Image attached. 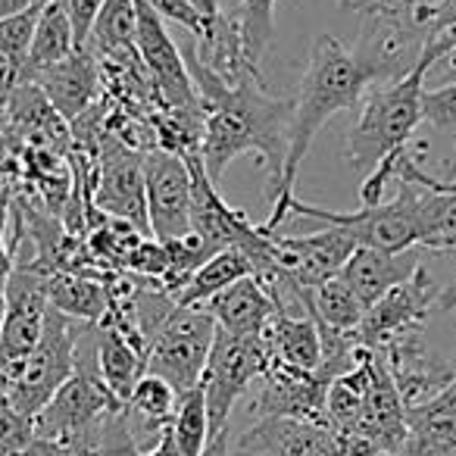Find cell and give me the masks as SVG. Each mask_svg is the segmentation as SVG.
<instances>
[{
    "label": "cell",
    "mask_w": 456,
    "mask_h": 456,
    "mask_svg": "<svg viewBox=\"0 0 456 456\" xmlns=\"http://www.w3.org/2000/svg\"><path fill=\"white\" fill-rule=\"evenodd\" d=\"M447 47L435 38L425 51L422 63L406 78L391 85H375L366 91L360 103V116L350 126L344 157L362 175L360 184V207L381 203L387 182L397 172V163L410 151V141L416 128L422 126V101H425V78L444 60Z\"/></svg>",
    "instance_id": "cell-1"
},
{
    "label": "cell",
    "mask_w": 456,
    "mask_h": 456,
    "mask_svg": "<svg viewBox=\"0 0 456 456\" xmlns=\"http://www.w3.org/2000/svg\"><path fill=\"white\" fill-rule=\"evenodd\" d=\"M372 88L369 72L356 63L347 45H341L331 35H319L313 41L310 63L297 85V97H291V128H288V157L281 169L279 188L273 194V213L263 222V232L275 235V228L291 216L294 203V182L310 153L316 134L325 128V122L341 110H354L362 103L366 91Z\"/></svg>",
    "instance_id": "cell-2"
},
{
    "label": "cell",
    "mask_w": 456,
    "mask_h": 456,
    "mask_svg": "<svg viewBox=\"0 0 456 456\" xmlns=\"http://www.w3.org/2000/svg\"><path fill=\"white\" fill-rule=\"evenodd\" d=\"M291 213L344 228L356 238L360 248L387 250V254L422 248V188L412 182H400V194L394 200L360 207L356 213H335V209L313 207V203H304L297 197L291 203Z\"/></svg>",
    "instance_id": "cell-3"
},
{
    "label": "cell",
    "mask_w": 456,
    "mask_h": 456,
    "mask_svg": "<svg viewBox=\"0 0 456 456\" xmlns=\"http://www.w3.org/2000/svg\"><path fill=\"white\" fill-rule=\"evenodd\" d=\"M269 366V347L263 335H228L216 329L213 350L203 369V397H207L209 437L228 428V419L238 400L248 394L256 379H263Z\"/></svg>",
    "instance_id": "cell-4"
},
{
    "label": "cell",
    "mask_w": 456,
    "mask_h": 456,
    "mask_svg": "<svg viewBox=\"0 0 456 456\" xmlns=\"http://www.w3.org/2000/svg\"><path fill=\"white\" fill-rule=\"evenodd\" d=\"M76 341H78V322L66 319L51 306L45 319V331L35 350L26 356L13 387L0 397H7L16 412L26 419H35L51 397L72 379L76 372Z\"/></svg>",
    "instance_id": "cell-5"
},
{
    "label": "cell",
    "mask_w": 456,
    "mask_h": 456,
    "mask_svg": "<svg viewBox=\"0 0 456 456\" xmlns=\"http://www.w3.org/2000/svg\"><path fill=\"white\" fill-rule=\"evenodd\" d=\"M435 41L428 26L400 13H360V35L350 53L369 72L375 85H391L406 78Z\"/></svg>",
    "instance_id": "cell-6"
},
{
    "label": "cell",
    "mask_w": 456,
    "mask_h": 456,
    "mask_svg": "<svg viewBox=\"0 0 456 456\" xmlns=\"http://www.w3.org/2000/svg\"><path fill=\"white\" fill-rule=\"evenodd\" d=\"M216 338V319L203 306H175L147 350V372L169 381L182 397L200 385Z\"/></svg>",
    "instance_id": "cell-7"
},
{
    "label": "cell",
    "mask_w": 456,
    "mask_h": 456,
    "mask_svg": "<svg viewBox=\"0 0 456 456\" xmlns=\"http://www.w3.org/2000/svg\"><path fill=\"white\" fill-rule=\"evenodd\" d=\"M144 151H132L122 141L103 134L101 141V166H97V184L91 188L97 209L110 213L113 219L132 222L138 232L151 238L147 222V182H144Z\"/></svg>",
    "instance_id": "cell-8"
},
{
    "label": "cell",
    "mask_w": 456,
    "mask_h": 456,
    "mask_svg": "<svg viewBox=\"0 0 456 456\" xmlns=\"http://www.w3.org/2000/svg\"><path fill=\"white\" fill-rule=\"evenodd\" d=\"M437 297H441V288L431 281L422 263L403 285L391 288L379 304L369 306L360 329L354 331L356 341L369 350H381L394 338L406 335V331H419L425 319L437 310Z\"/></svg>",
    "instance_id": "cell-9"
},
{
    "label": "cell",
    "mask_w": 456,
    "mask_h": 456,
    "mask_svg": "<svg viewBox=\"0 0 456 456\" xmlns=\"http://www.w3.org/2000/svg\"><path fill=\"white\" fill-rule=\"evenodd\" d=\"M147 222L159 244L191 235V169L182 153L151 151L144 157Z\"/></svg>",
    "instance_id": "cell-10"
},
{
    "label": "cell",
    "mask_w": 456,
    "mask_h": 456,
    "mask_svg": "<svg viewBox=\"0 0 456 456\" xmlns=\"http://www.w3.org/2000/svg\"><path fill=\"white\" fill-rule=\"evenodd\" d=\"M331 381L322 372H300L269 360L263 387L250 400V419H300L325 425V394Z\"/></svg>",
    "instance_id": "cell-11"
},
{
    "label": "cell",
    "mask_w": 456,
    "mask_h": 456,
    "mask_svg": "<svg viewBox=\"0 0 456 456\" xmlns=\"http://www.w3.org/2000/svg\"><path fill=\"white\" fill-rule=\"evenodd\" d=\"M375 354H381V360H385L406 410L428 403L431 397H437L453 385V360H441V356L431 354L422 338V329L394 338L391 344H385Z\"/></svg>",
    "instance_id": "cell-12"
},
{
    "label": "cell",
    "mask_w": 456,
    "mask_h": 456,
    "mask_svg": "<svg viewBox=\"0 0 456 456\" xmlns=\"http://www.w3.org/2000/svg\"><path fill=\"white\" fill-rule=\"evenodd\" d=\"M360 248L356 238L344 228L325 225L304 238H279L275 235V263L285 269L300 288H316L338 279L344 263Z\"/></svg>",
    "instance_id": "cell-13"
},
{
    "label": "cell",
    "mask_w": 456,
    "mask_h": 456,
    "mask_svg": "<svg viewBox=\"0 0 456 456\" xmlns=\"http://www.w3.org/2000/svg\"><path fill=\"white\" fill-rule=\"evenodd\" d=\"M101 82L103 66L88 47H76L66 60L32 78V85H38L41 94L47 97L53 113L63 122H76L85 110L94 107L101 97Z\"/></svg>",
    "instance_id": "cell-14"
},
{
    "label": "cell",
    "mask_w": 456,
    "mask_h": 456,
    "mask_svg": "<svg viewBox=\"0 0 456 456\" xmlns=\"http://www.w3.org/2000/svg\"><path fill=\"white\" fill-rule=\"evenodd\" d=\"M238 453L256 456H338V444L325 425L300 419H263L244 428L235 441Z\"/></svg>",
    "instance_id": "cell-15"
},
{
    "label": "cell",
    "mask_w": 456,
    "mask_h": 456,
    "mask_svg": "<svg viewBox=\"0 0 456 456\" xmlns=\"http://www.w3.org/2000/svg\"><path fill=\"white\" fill-rule=\"evenodd\" d=\"M422 248L403 250V254H387V250H375V248H356L354 256L344 263V269L338 273V279L350 288V291L360 297V304L372 306L385 297L391 288L403 285L419 266H422Z\"/></svg>",
    "instance_id": "cell-16"
},
{
    "label": "cell",
    "mask_w": 456,
    "mask_h": 456,
    "mask_svg": "<svg viewBox=\"0 0 456 456\" xmlns=\"http://www.w3.org/2000/svg\"><path fill=\"white\" fill-rule=\"evenodd\" d=\"M203 310L216 319V329L228 331V335H263L269 322L279 316L275 300L254 275L216 294L209 304H203Z\"/></svg>",
    "instance_id": "cell-17"
},
{
    "label": "cell",
    "mask_w": 456,
    "mask_h": 456,
    "mask_svg": "<svg viewBox=\"0 0 456 456\" xmlns=\"http://www.w3.org/2000/svg\"><path fill=\"white\" fill-rule=\"evenodd\" d=\"M269 347V360L281 366L300 369V372H316L322 362V335L313 319V313L304 316H275L269 329L263 331Z\"/></svg>",
    "instance_id": "cell-18"
},
{
    "label": "cell",
    "mask_w": 456,
    "mask_h": 456,
    "mask_svg": "<svg viewBox=\"0 0 456 456\" xmlns=\"http://www.w3.org/2000/svg\"><path fill=\"white\" fill-rule=\"evenodd\" d=\"M72 51H76V35H72L63 0H47L45 7H41L28 53H26V60H22L20 85H28L38 72L51 69L53 63L69 57Z\"/></svg>",
    "instance_id": "cell-19"
},
{
    "label": "cell",
    "mask_w": 456,
    "mask_h": 456,
    "mask_svg": "<svg viewBox=\"0 0 456 456\" xmlns=\"http://www.w3.org/2000/svg\"><path fill=\"white\" fill-rule=\"evenodd\" d=\"M97 372H101L103 385L113 391V397L128 403L134 385L147 372V360L119 329L101 322L97 325Z\"/></svg>",
    "instance_id": "cell-20"
},
{
    "label": "cell",
    "mask_w": 456,
    "mask_h": 456,
    "mask_svg": "<svg viewBox=\"0 0 456 456\" xmlns=\"http://www.w3.org/2000/svg\"><path fill=\"white\" fill-rule=\"evenodd\" d=\"M47 300L57 313H63L72 322L101 325L110 313L107 281H97L91 275L76 273H51L47 281Z\"/></svg>",
    "instance_id": "cell-21"
},
{
    "label": "cell",
    "mask_w": 456,
    "mask_h": 456,
    "mask_svg": "<svg viewBox=\"0 0 456 456\" xmlns=\"http://www.w3.org/2000/svg\"><path fill=\"white\" fill-rule=\"evenodd\" d=\"M248 275H254V266H250V260L241 254V250H222V254L209 256V260L191 275L188 285L175 294V304L178 306H203V304H209L216 294H222L225 288L248 279Z\"/></svg>",
    "instance_id": "cell-22"
},
{
    "label": "cell",
    "mask_w": 456,
    "mask_h": 456,
    "mask_svg": "<svg viewBox=\"0 0 456 456\" xmlns=\"http://www.w3.org/2000/svg\"><path fill=\"white\" fill-rule=\"evenodd\" d=\"M306 304H310V313H313V319H316L319 329L341 331V335L356 331L362 322V316H366V306L360 304V297H356L341 279H331V281H325V285L306 288Z\"/></svg>",
    "instance_id": "cell-23"
},
{
    "label": "cell",
    "mask_w": 456,
    "mask_h": 456,
    "mask_svg": "<svg viewBox=\"0 0 456 456\" xmlns=\"http://www.w3.org/2000/svg\"><path fill=\"white\" fill-rule=\"evenodd\" d=\"M406 428L419 441L456 450V381L428 403L406 410Z\"/></svg>",
    "instance_id": "cell-24"
},
{
    "label": "cell",
    "mask_w": 456,
    "mask_h": 456,
    "mask_svg": "<svg viewBox=\"0 0 456 456\" xmlns=\"http://www.w3.org/2000/svg\"><path fill=\"white\" fill-rule=\"evenodd\" d=\"M172 435H175V444L184 456H200L203 447L209 444L207 397H203L200 385L178 397L175 416H172Z\"/></svg>",
    "instance_id": "cell-25"
},
{
    "label": "cell",
    "mask_w": 456,
    "mask_h": 456,
    "mask_svg": "<svg viewBox=\"0 0 456 456\" xmlns=\"http://www.w3.org/2000/svg\"><path fill=\"white\" fill-rule=\"evenodd\" d=\"M238 22H241L244 35V51L248 57L260 66V60L269 53L275 41V0H238ZM344 10L350 7V0H338Z\"/></svg>",
    "instance_id": "cell-26"
},
{
    "label": "cell",
    "mask_w": 456,
    "mask_h": 456,
    "mask_svg": "<svg viewBox=\"0 0 456 456\" xmlns=\"http://www.w3.org/2000/svg\"><path fill=\"white\" fill-rule=\"evenodd\" d=\"M41 7H32L28 13H20V16H10V20H0V53L22 66L28 53V45H32V35H35V26H38V16H41Z\"/></svg>",
    "instance_id": "cell-27"
},
{
    "label": "cell",
    "mask_w": 456,
    "mask_h": 456,
    "mask_svg": "<svg viewBox=\"0 0 456 456\" xmlns=\"http://www.w3.org/2000/svg\"><path fill=\"white\" fill-rule=\"evenodd\" d=\"M126 269H132V275L147 281H159L163 285V275L169 269V254H166V244H159L157 238H141L132 248L126 260Z\"/></svg>",
    "instance_id": "cell-28"
},
{
    "label": "cell",
    "mask_w": 456,
    "mask_h": 456,
    "mask_svg": "<svg viewBox=\"0 0 456 456\" xmlns=\"http://www.w3.org/2000/svg\"><path fill=\"white\" fill-rule=\"evenodd\" d=\"M422 122L444 134H456V78L435 91H425Z\"/></svg>",
    "instance_id": "cell-29"
},
{
    "label": "cell",
    "mask_w": 456,
    "mask_h": 456,
    "mask_svg": "<svg viewBox=\"0 0 456 456\" xmlns=\"http://www.w3.org/2000/svg\"><path fill=\"white\" fill-rule=\"evenodd\" d=\"M10 207H13V200L7 194H0V291L7 288L10 273H13V248H7Z\"/></svg>",
    "instance_id": "cell-30"
},
{
    "label": "cell",
    "mask_w": 456,
    "mask_h": 456,
    "mask_svg": "<svg viewBox=\"0 0 456 456\" xmlns=\"http://www.w3.org/2000/svg\"><path fill=\"white\" fill-rule=\"evenodd\" d=\"M431 32L444 35V32H456V0H441L431 13Z\"/></svg>",
    "instance_id": "cell-31"
},
{
    "label": "cell",
    "mask_w": 456,
    "mask_h": 456,
    "mask_svg": "<svg viewBox=\"0 0 456 456\" xmlns=\"http://www.w3.org/2000/svg\"><path fill=\"white\" fill-rule=\"evenodd\" d=\"M141 456H184L182 450H178V444H175V435H172V425H169V428H163V435L157 437V444H153L151 450H144Z\"/></svg>",
    "instance_id": "cell-32"
},
{
    "label": "cell",
    "mask_w": 456,
    "mask_h": 456,
    "mask_svg": "<svg viewBox=\"0 0 456 456\" xmlns=\"http://www.w3.org/2000/svg\"><path fill=\"white\" fill-rule=\"evenodd\" d=\"M38 4H47V0H0V20H10V16L28 13Z\"/></svg>",
    "instance_id": "cell-33"
},
{
    "label": "cell",
    "mask_w": 456,
    "mask_h": 456,
    "mask_svg": "<svg viewBox=\"0 0 456 456\" xmlns=\"http://www.w3.org/2000/svg\"><path fill=\"white\" fill-rule=\"evenodd\" d=\"M184 4H188V7H194L207 22H213V20H219V16H222L219 0H184Z\"/></svg>",
    "instance_id": "cell-34"
},
{
    "label": "cell",
    "mask_w": 456,
    "mask_h": 456,
    "mask_svg": "<svg viewBox=\"0 0 456 456\" xmlns=\"http://www.w3.org/2000/svg\"><path fill=\"white\" fill-rule=\"evenodd\" d=\"M437 38H441V41H444V47H447L444 60H447V63L456 69V32H444V35H437ZM444 60H441V63H444Z\"/></svg>",
    "instance_id": "cell-35"
},
{
    "label": "cell",
    "mask_w": 456,
    "mask_h": 456,
    "mask_svg": "<svg viewBox=\"0 0 456 456\" xmlns=\"http://www.w3.org/2000/svg\"><path fill=\"white\" fill-rule=\"evenodd\" d=\"M437 310L456 313V291H441V297H437Z\"/></svg>",
    "instance_id": "cell-36"
},
{
    "label": "cell",
    "mask_w": 456,
    "mask_h": 456,
    "mask_svg": "<svg viewBox=\"0 0 456 456\" xmlns=\"http://www.w3.org/2000/svg\"><path fill=\"white\" fill-rule=\"evenodd\" d=\"M4 319H7V297L0 291V335H4Z\"/></svg>",
    "instance_id": "cell-37"
},
{
    "label": "cell",
    "mask_w": 456,
    "mask_h": 456,
    "mask_svg": "<svg viewBox=\"0 0 456 456\" xmlns=\"http://www.w3.org/2000/svg\"><path fill=\"white\" fill-rule=\"evenodd\" d=\"M7 122V97H0V126Z\"/></svg>",
    "instance_id": "cell-38"
},
{
    "label": "cell",
    "mask_w": 456,
    "mask_h": 456,
    "mask_svg": "<svg viewBox=\"0 0 456 456\" xmlns=\"http://www.w3.org/2000/svg\"><path fill=\"white\" fill-rule=\"evenodd\" d=\"M453 381H456V360H453Z\"/></svg>",
    "instance_id": "cell-39"
}]
</instances>
